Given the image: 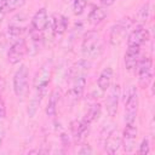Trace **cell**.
I'll return each instance as SVG.
<instances>
[{
  "instance_id": "cell-19",
  "label": "cell",
  "mask_w": 155,
  "mask_h": 155,
  "mask_svg": "<svg viewBox=\"0 0 155 155\" xmlns=\"http://www.w3.org/2000/svg\"><path fill=\"white\" fill-rule=\"evenodd\" d=\"M91 68V63L87 62L86 59H81L78 63H75L70 70H69V75L70 78H75V76H80V75H86V73L88 71V69Z\"/></svg>"
},
{
  "instance_id": "cell-14",
  "label": "cell",
  "mask_w": 155,
  "mask_h": 155,
  "mask_svg": "<svg viewBox=\"0 0 155 155\" xmlns=\"http://www.w3.org/2000/svg\"><path fill=\"white\" fill-rule=\"evenodd\" d=\"M71 79H73V82L68 91V94L73 101H79L82 97L86 87V75H80Z\"/></svg>"
},
{
  "instance_id": "cell-10",
  "label": "cell",
  "mask_w": 155,
  "mask_h": 155,
  "mask_svg": "<svg viewBox=\"0 0 155 155\" xmlns=\"http://www.w3.org/2000/svg\"><path fill=\"white\" fill-rule=\"evenodd\" d=\"M90 122H87L85 119H80V120H74L70 125V131H71V137L74 139L75 143H82L88 132H90Z\"/></svg>"
},
{
  "instance_id": "cell-32",
  "label": "cell",
  "mask_w": 155,
  "mask_h": 155,
  "mask_svg": "<svg viewBox=\"0 0 155 155\" xmlns=\"http://www.w3.org/2000/svg\"><path fill=\"white\" fill-rule=\"evenodd\" d=\"M103 6H111L116 0H99Z\"/></svg>"
},
{
  "instance_id": "cell-26",
  "label": "cell",
  "mask_w": 155,
  "mask_h": 155,
  "mask_svg": "<svg viewBox=\"0 0 155 155\" xmlns=\"http://www.w3.org/2000/svg\"><path fill=\"white\" fill-rule=\"evenodd\" d=\"M149 153H150V142L148 138H143L140 144H139V148H138V154L148 155Z\"/></svg>"
},
{
  "instance_id": "cell-12",
  "label": "cell",
  "mask_w": 155,
  "mask_h": 155,
  "mask_svg": "<svg viewBox=\"0 0 155 155\" xmlns=\"http://www.w3.org/2000/svg\"><path fill=\"white\" fill-rule=\"evenodd\" d=\"M48 24V16H47V11L45 7H41L39 8L34 16L31 17V21H30V29L33 30H36V31H42L46 29Z\"/></svg>"
},
{
  "instance_id": "cell-30",
  "label": "cell",
  "mask_w": 155,
  "mask_h": 155,
  "mask_svg": "<svg viewBox=\"0 0 155 155\" xmlns=\"http://www.w3.org/2000/svg\"><path fill=\"white\" fill-rule=\"evenodd\" d=\"M5 86H6V82H5V79L0 75V94H4V91H5Z\"/></svg>"
},
{
  "instance_id": "cell-17",
  "label": "cell",
  "mask_w": 155,
  "mask_h": 155,
  "mask_svg": "<svg viewBox=\"0 0 155 155\" xmlns=\"http://www.w3.org/2000/svg\"><path fill=\"white\" fill-rule=\"evenodd\" d=\"M113 78H114V70L111 67H105L99 76H98V80H97V84H98V87L101 91L105 92L107 90H109V87L111 86V81H113Z\"/></svg>"
},
{
  "instance_id": "cell-27",
  "label": "cell",
  "mask_w": 155,
  "mask_h": 155,
  "mask_svg": "<svg viewBox=\"0 0 155 155\" xmlns=\"http://www.w3.org/2000/svg\"><path fill=\"white\" fill-rule=\"evenodd\" d=\"M6 117V104L2 98V94H0V120Z\"/></svg>"
},
{
  "instance_id": "cell-11",
  "label": "cell",
  "mask_w": 155,
  "mask_h": 155,
  "mask_svg": "<svg viewBox=\"0 0 155 155\" xmlns=\"http://www.w3.org/2000/svg\"><path fill=\"white\" fill-rule=\"evenodd\" d=\"M150 38L149 30L144 27H138L136 29H133L128 36H127V46H142L143 44H145Z\"/></svg>"
},
{
  "instance_id": "cell-21",
  "label": "cell",
  "mask_w": 155,
  "mask_h": 155,
  "mask_svg": "<svg viewBox=\"0 0 155 155\" xmlns=\"http://www.w3.org/2000/svg\"><path fill=\"white\" fill-rule=\"evenodd\" d=\"M58 99H59V92L56 90L51 93L48 102H47V105H46V115L47 116H50V117L56 116L57 107H58Z\"/></svg>"
},
{
  "instance_id": "cell-16",
  "label": "cell",
  "mask_w": 155,
  "mask_h": 155,
  "mask_svg": "<svg viewBox=\"0 0 155 155\" xmlns=\"http://www.w3.org/2000/svg\"><path fill=\"white\" fill-rule=\"evenodd\" d=\"M120 147H121V137H120V134L117 133L116 130H113V131L109 133V136L107 137V139H105L104 150H105L108 154L113 155V154H115V153L119 150Z\"/></svg>"
},
{
  "instance_id": "cell-24",
  "label": "cell",
  "mask_w": 155,
  "mask_h": 155,
  "mask_svg": "<svg viewBox=\"0 0 155 155\" xmlns=\"http://www.w3.org/2000/svg\"><path fill=\"white\" fill-rule=\"evenodd\" d=\"M7 31H8L10 36H12V38H21L27 31V27L17 25V24H8Z\"/></svg>"
},
{
  "instance_id": "cell-13",
  "label": "cell",
  "mask_w": 155,
  "mask_h": 155,
  "mask_svg": "<svg viewBox=\"0 0 155 155\" xmlns=\"http://www.w3.org/2000/svg\"><path fill=\"white\" fill-rule=\"evenodd\" d=\"M140 59V47L139 46H127L125 53V68L128 71H133Z\"/></svg>"
},
{
  "instance_id": "cell-25",
  "label": "cell",
  "mask_w": 155,
  "mask_h": 155,
  "mask_svg": "<svg viewBox=\"0 0 155 155\" xmlns=\"http://www.w3.org/2000/svg\"><path fill=\"white\" fill-rule=\"evenodd\" d=\"M86 5H87L86 0H74L73 1V12H74V15L80 16L85 11Z\"/></svg>"
},
{
  "instance_id": "cell-9",
  "label": "cell",
  "mask_w": 155,
  "mask_h": 155,
  "mask_svg": "<svg viewBox=\"0 0 155 155\" xmlns=\"http://www.w3.org/2000/svg\"><path fill=\"white\" fill-rule=\"evenodd\" d=\"M120 93H121V87L119 84H115L109 87V93L105 99V108H107V113L111 117H114L117 113Z\"/></svg>"
},
{
  "instance_id": "cell-23",
  "label": "cell",
  "mask_w": 155,
  "mask_h": 155,
  "mask_svg": "<svg viewBox=\"0 0 155 155\" xmlns=\"http://www.w3.org/2000/svg\"><path fill=\"white\" fill-rule=\"evenodd\" d=\"M136 17H137V21H138L139 23H145V22L149 19V17H150V2L143 4V5L138 8Z\"/></svg>"
},
{
  "instance_id": "cell-4",
  "label": "cell",
  "mask_w": 155,
  "mask_h": 155,
  "mask_svg": "<svg viewBox=\"0 0 155 155\" xmlns=\"http://www.w3.org/2000/svg\"><path fill=\"white\" fill-rule=\"evenodd\" d=\"M139 107V98L134 86H130L127 91V97L125 99V122L132 124L136 122L137 113Z\"/></svg>"
},
{
  "instance_id": "cell-20",
  "label": "cell",
  "mask_w": 155,
  "mask_h": 155,
  "mask_svg": "<svg viewBox=\"0 0 155 155\" xmlns=\"http://www.w3.org/2000/svg\"><path fill=\"white\" fill-rule=\"evenodd\" d=\"M27 4V0H1L0 6L5 11V13L15 12L19 8H22Z\"/></svg>"
},
{
  "instance_id": "cell-1",
  "label": "cell",
  "mask_w": 155,
  "mask_h": 155,
  "mask_svg": "<svg viewBox=\"0 0 155 155\" xmlns=\"http://www.w3.org/2000/svg\"><path fill=\"white\" fill-rule=\"evenodd\" d=\"M51 70H52V67H51V63L46 62L41 69L38 71L35 79H34V93H33V97L29 102V107H28V114L30 117H33L38 110V107L40 105L44 96L46 94V91H47V87L50 85V81H51Z\"/></svg>"
},
{
  "instance_id": "cell-7",
  "label": "cell",
  "mask_w": 155,
  "mask_h": 155,
  "mask_svg": "<svg viewBox=\"0 0 155 155\" xmlns=\"http://www.w3.org/2000/svg\"><path fill=\"white\" fill-rule=\"evenodd\" d=\"M29 52L27 41L24 39H18L16 42H13L7 52V59L11 64H18L23 61L25 54Z\"/></svg>"
},
{
  "instance_id": "cell-2",
  "label": "cell",
  "mask_w": 155,
  "mask_h": 155,
  "mask_svg": "<svg viewBox=\"0 0 155 155\" xmlns=\"http://www.w3.org/2000/svg\"><path fill=\"white\" fill-rule=\"evenodd\" d=\"M81 51L84 56L90 57V58H97L102 54L103 52V45L99 39V35L97 31H88L85 34L82 45H81Z\"/></svg>"
},
{
  "instance_id": "cell-15",
  "label": "cell",
  "mask_w": 155,
  "mask_h": 155,
  "mask_svg": "<svg viewBox=\"0 0 155 155\" xmlns=\"http://www.w3.org/2000/svg\"><path fill=\"white\" fill-rule=\"evenodd\" d=\"M68 24H69V21L64 15H61V13L53 15V18H52V31H53V35L54 36L63 35L68 29Z\"/></svg>"
},
{
  "instance_id": "cell-33",
  "label": "cell",
  "mask_w": 155,
  "mask_h": 155,
  "mask_svg": "<svg viewBox=\"0 0 155 155\" xmlns=\"http://www.w3.org/2000/svg\"><path fill=\"white\" fill-rule=\"evenodd\" d=\"M5 15H6V13H5V11H4V10H2V7L0 6V23L2 22V19H4Z\"/></svg>"
},
{
  "instance_id": "cell-8",
  "label": "cell",
  "mask_w": 155,
  "mask_h": 155,
  "mask_svg": "<svg viewBox=\"0 0 155 155\" xmlns=\"http://www.w3.org/2000/svg\"><path fill=\"white\" fill-rule=\"evenodd\" d=\"M137 133H138V130L134 122L126 124L124 132H122V137H121V145L126 153H132L134 150Z\"/></svg>"
},
{
  "instance_id": "cell-18",
  "label": "cell",
  "mask_w": 155,
  "mask_h": 155,
  "mask_svg": "<svg viewBox=\"0 0 155 155\" xmlns=\"http://www.w3.org/2000/svg\"><path fill=\"white\" fill-rule=\"evenodd\" d=\"M105 17H107V11L101 6H94L90 11L87 19L92 25H97V24L102 23L105 19Z\"/></svg>"
},
{
  "instance_id": "cell-22",
  "label": "cell",
  "mask_w": 155,
  "mask_h": 155,
  "mask_svg": "<svg viewBox=\"0 0 155 155\" xmlns=\"http://www.w3.org/2000/svg\"><path fill=\"white\" fill-rule=\"evenodd\" d=\"M101 111H102V105H101V103H93V104L88 108V110H87V113L85 114V117H84V119H85L87 122L92 124L93 121L98 120V117L101 116Z\"/></svg>"
},
{
  "instance_id": "cell-6",
  "label": "cell",
  "mask_w": 155,
  "mask_h": 155,
  "mask_svg": "<svg viewBox=\"0 0 155 155\" xmlns=\"http://www.w3.org/2000/svg\"><path fill=\"white\" fill-rule=\"evenodd\" d=\"M28 80H29V70L27 65L22 64L13 74V92L17 97H23L28 90Z\"/></svg>"
},
{
  "instance_id": "cell-31",
  "label": "cell",
  "mask_w": 155,
  "mask_h": 155,
  "mask_svg": "<svg viewBox=\"0 0 155 155\" xmlns=\"http://www.w3.org/2000/svg\"><path fill=\"white\" fill-rule=\"evenodd\" d=\"M61 139H62V142H63L64 147L69 145V137H68V134H67V133H62V136H61Z\"/></svg>"
},
{
  "instance_id": "cell-5",
  "label": "cell",
  "mask_w": 155,
  "mask_h": 155,
  "mask_svg": "<svg viewBox=\"0 0 155 155\" xmlns=\"http://www.w3.org/2000/svg\"><path fill=\"white\" fill-rule=\"evenodd\" d=\"M138 82L142 88H147L153 80V59L150 57H143L137 64Z\"/></svg>"
},
{
  "instance_id": "cell-28",
  "label": "cell",
  "mask_w": 155,
  "mask_h": 155,
  "mask_svg": "<svg viewBox=\"0 0 155 155\" xmlns=\"http://www.w3.org/2000/svg\"><path fill=\"white\" fill-rule=\"evenodd\" d=\"M92 153H93V150H92V148H91L90 144H84V145H81V148H80V150H79V154H92Z\"/></svg>"
},
{
  "instance_id": "cell-3",
  "label": "cell",
  "mask_w": 155,
  "mask_h": 155,
  "mask_svg": "<svg viewBox=\"0 0 155 155\" xmlns=\"http://www.w3.org/2000/svg\"><path fill=\"white\" fill-rule=\"evenodd\" d=\"M132 23L133 22L130 17H124L111 25L109 33V41L113 46H117L125 40V36L128 29L132 27Z\"/></svg>"
},
{
  "instance_id": "cell-29",
  "label": "cell",
  "mask_w": 155,
  "mask_h": 155,
  "mask_svg": "<svg viewBox=\"0 0 155 155\" xmlns=\"http://www.w3.org/2000/svg\"><path fill=\"white\" fill-rule=\"evenodd\" d=\"M4 139H5V128H4V126L0 124V147H1L2 143H4Z\"/></svg>"
}]
</instances>
